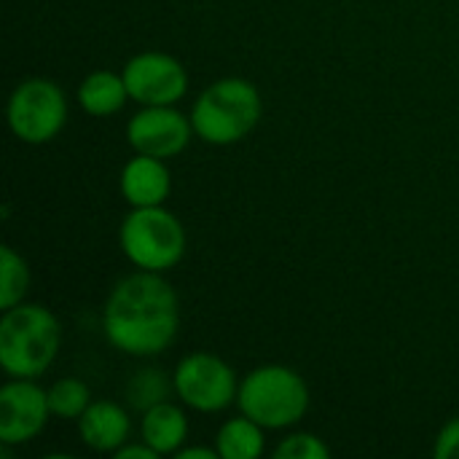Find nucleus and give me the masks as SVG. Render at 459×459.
I'll return each instance as SVG.
<instances>
[{"instance_id":"nucleus-1","label":"nucleus","mask_w":459,"mask_h":459,"mask_svg":"<svg viewBox=\"0 0 459 459\" xmlns=\"http://www.w3.org/2000/svg\"><path fill=\"white\" fill-rule=\"evenodd\" d=\"M180 304L175 288L156 272L137 269L116 282L102 309L105 339L126 355H161L178 336Z\"/></svg>"},{"instance_id":"nucleus-7","label":"nucleus","mask_w":459,"mask_h":459,"mask_svg":"<svg viewBox=\"0 0 459 459\" xmlns=\"http://www.w3.org/2000/svg\"><path fill=\"white\" fill-rule=\"evenodd\" d=\"M172 385H175V395L188 409L202 414L223 411L239 395L234 368L210 352L186 355L172 374Z\"/></svg>"},{"instance_id":"nucleus-4","label":"nucleus","mask_w":459,"mask_h":459,"mask_svg":"<svg viewBox=\"0 0 459 459\" xmlns=\"http://www.w3.org/2000/svg\"><path fill=\"white\" fill-rule=\"evenodd\" d=\"M237 406L264 430H285L304 420L309 387L304 377L288 366H261L239 382Z\"/></svg>"},{"instance_id":"nucleus-22","label":"nucleus","mask_w":459,"mask_h":459,"mask_svg":"<svg viewBox=\"0 0 459 459\" xmlns=\"http://www.w3.org/2000/svg\"><path fill=\"white\" fill-rule=\"evenodd\" d=\"M178 459H218V449H202V446H191V449H180Z\"/></svg>"},{"instance_id":"nucleus-11","label":"nucleus","mask_w":459,"mask_h":459,"mask_svg":"<svg viewBox=\"0 0 459 459\" xmlns=\"http://www.w3.org/2000/svg\"><path fill=\"white\" fill-rule=\"evenodd\" d=\"M118 186H121V196L132 207H156L167 202L172 191V175L164 159L137 153L124 164Z\"/></svg>"},{"instance_id":"nucleus-19","label":"nucleus","mask_w":459,"mask_h":459,"mask_svg":"<svg viewBox=\"0 0 459 459\" xmlns=\"http://www.w3.org/2000/svg\"><path fill=\"white\" fill-rule=\"evenodd\" d=\"M277 459H328L331 449L325 446L323 438L312 436V433H293L288 436L277 449H274Z\"/></svg>"},{"instance_id":"nucleus-16","label":"nucleus","mask_w":459,"mask_h":459,"mask_svg":"<svg viewBox=\"0 0 459 459\" xmlns=\"http://www.w3.org/2000/svg\"><path fill=\"white\" fill-rule=\"evenodd\" d=\"M30 288V266L27 261L11 247H0V309H11L24 301Z\"/></svg>"},{"instance_id":"nucleus-3","label":"nucleus","mask_w":459,"mask_h":459,"mask_svg":"<svg viewBox=\"0 0 459 459\" xmlns=\"http://www.w3.org/2000/svg\"><path fill=\"white\" fill-rule=\"evenodd\" d=\"M264 102L258 89L245 78H221L194 102L191 124L199 140L210 145H234L261 121Z\"/></svg>"},{"instance_id":"nucleus-10","label":"nucleus","mask_w":459,"mask_h":459,"mask_svg":"<svg viewBox=\"0 0 459 459\" xmlns=\"http://www.w3.org/2000/svg\"><path fill=\"white\" fill-rule=\"evenodd\" d=\"M51 417L48 390L35 379H11L0 390V446H19L38 438Z\"/></svg>"},{"instance_id":"nucleus-8","label":"nucleus","mask_w":459,"mask_h":459,"mask_svg":"<svg viewBox=\"0 0 459 459\" xmlns=\"http://www.w3.org/2000/svg\"><path fill=\"white\" fill-rule=\"evenodd\" d=\"M129 100L140 105H175L188 91L186 67L164 51L134 54L121 70Z\"/></svg>"},{"instance_id":"nucleus-18","label":"nucleus","mask_w":459,"mask_h":459,"mask_svg":"<svg viewBox=\"0 0 459 459\" xmlns=\"http://www.w3.org/2000/svg\"><path fill=\"white\" fill-rule=\"evenodd\" d=\"M91 403V393L89 387L81 382V379H59L51 385L48 390V406H51V414L59 417V420H75L89 409Z\"/></svg>"},{"instance_id":"nucleus-6","label":"nucleus","mask_w":459,"mask_h":459,"mask_svg":"<svg viewBox=\"0 0 459 459\" xmlns=\"http://www.w3.org/2000/svg\"><path fill=\"white\" fill-rule=\"evenodd\" d=\"M8 126L27 145L51 143L67 124V97L46 78L22 81L8 97Z\"/></svg>"},{"instance_id":"nucleus-15","label":"nucleus","mask_w":459,"mask_h":459,"mask_svg":"<svg viewBox=\"0 0 459 459\" xmlns=\"http://www.w3.org/2000/svg\"><path fill=\"white\" fill-rule=\"evenodd\" d=\"M215 449L221 459H258L266 449L264 428L245 414L234 417L218 430Z\"/></svg>"},{"instance_id":"nucleus-14","label":"nucleus","mask_w":459,"mask_h":459,"mask_svg":"<svg viewBox=\"0 0 459 459\" xmlns=\"http://www.w3.org/2000/svg\"><path fill=\"white\" fill-rule=\"evenodd\" d=\"M78 105L89 113V116H97V118H105V116H113L118 113L126 100H129V89H126V81L121 73H113V70H94L89 73L78 91Z\"/></svg>"},{"instance_id":"nucleus-20","label":"nucleus","mask_w":459,"mask_h":459,"mask_svg":"<svg viewBox=\"0 0 459 459\" xmlns=\"http://www.w3.org/2000/svg\"><path fill=\"white\" fill-rule=\"evenodd\" d=\"M433 455L436 459H459V417L444 425V430L436 438Z\"/></svg>"},{"instance_id":"nucleus-9","label":"nucleus","mask_w":459,"mask_h":459,"mask_svg":"<svg viewBox=\"0 0 459 459\" xmlns=\"http://www.w3.org/2000/svg\"><path fill=\"white\" fill-rule=\"evenodd\" d=\"M194 134L191 116H183L172 105H143V110L126 124V143L134 148V153L164 161L183 153Z\"/></svg>"},{"instance_id":"nucleus-13","label":"nucleus","mask_w":459,"mask_h":459,"mask_svg":"<svg viewBox=\"0 0 459 459\" xmlns=\"http://www.w3.org/2000/svg\"><path fill=\"white\" fill-rule=\"evenodd\" d=\"M188 438V417L180 406L164 401L148 411H143L140 441H145L159 457L178 455Z\"/></svg>"},{"instance_id":"nucleus-17","label":"nucleus","mask_w":459,"mask_h":459,"mask_svg":"<svg viewBox=\"0 0 459 459\" xmlns=\"http://www.w3.org/2000/svg\"><path fill=\"white\" fill-rule=\"evenodd\" d=\"M169 390H175V385L167 379L164 371L145 368V371H137L129 379V385H126V401L132 403V409L148 411V409L164 403L169 398Z\"/></svg>"},{"instance_id":"nucleus-5","label":"nucleus","mask_w":459,"mask_h":459,"mask_svg":"<svg viewBox=\"0 0 459 459\" xmlns=\"http://www.w3.org/2000/svg\"><path fill=\"white\" fill-rule=\"evenodd\" d=\"M121 253L143 272L164 274L186 255V229L178 215L156 207H132L118 229Z\"/></svg>"},{"instance_id":"nucleus-21","label":"nucleus","mask_w":459,"mask_h":459,"mask_svg":"<svg viewBox=\"0 0 459 459\" xmlns=\"http://www.w3.org/2000/svg\"><path fill=\"white\" fill-rule=\"evenodd\" d=\"M116 459H159V455L143 441V444H124L116 455Z\"/></svg>"},{"instance_id":"nucleus-2","label":"nucleus","mask_w":459,"mask_h":459,"mask_svg":"<svg viewBox=\"0 0 459 459\" xmlns=\"http://www.w3.org/2000/svg\"><path fill=\"white\" fill-rule=\"evenodd\" d=\"M62 347V328L51 309L16 304L0 320V368L11 379H38L51 368Z\"/></svg>"},{"instance_id":"nucleus-12","label":"nucleus","mask_w":459,"mask_h":459,"mask_svg":"<svg viewBox=\"0 0 459 459\" xmlns=\"http://www.w3.org/2000/svg\"><path fill=\"white\" fill-rule=\"evenodd\" d=\"M81 441L102 455H116L124 444H129L132 420L124 406L113 401H91L89 409L78 417Z\"/></svg>"}]
</instances>
